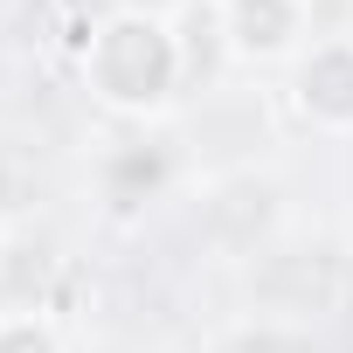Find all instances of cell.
Wrapping results in <instances>:
<instances>
[{
    "label": "cell",
    "instance_id": "obj_3",
    "mask_svg": "<svg viewBox=\"0 0 353 353\" xmlns=\"http://www.w3.org/2000/svg\"><path fill=\"white\" fill-rule=\"evenodd\" d=\"M298 111L312 125H332L346 132L353 125V42H312L298 56Z\"/></svg>",
    "mask_w": 353,
    "mask_h": 353
},
{
    "label": "cell",
    "instance_id": "obj_4",
    "mask_svg": "<svg viewBox=\"0 0 353 353\" xmlns=\"http://www.w3.org/2000/svg\"><path fill=\"white\" fill-rule=\"evenodd\" d=\"M0 353H63V339L42 312H0Z\"/></svg>",
    "mask_w": 353,
    "mask_h": 353
},
{
    "label": "cell",
    "instance_id": "obj_2",
    "mask_svg": "<svg viewBox=\"0 0 353 353\" xmlns=\"http://www.w3.org/2000/svg\"><path fill=\"white\" fill-rule=\"evenodd\" d=\"M215 28L236 63H284L305 42V0H215Z\"/></svg>",
    "mask_w": 353,
    "mask_h": 353
},
{
    "label": "cell",
    "instance_id": "obj_1",
    "mask_svg": "<svg viewBox=\"0 0 353 353\" xmlns=\"http://www.w3.org/2000/svg\"><path fill=\"white\" fill-rule=\"evenodd\" d=\"M188 56H181V35H173L159 14L145 8H118L90 28V49H83V83L97 104L111 111H159L181 83Z\"/></svg>",
    "mask_w": 353,
    "mask_h": 353
}]
</instances>
